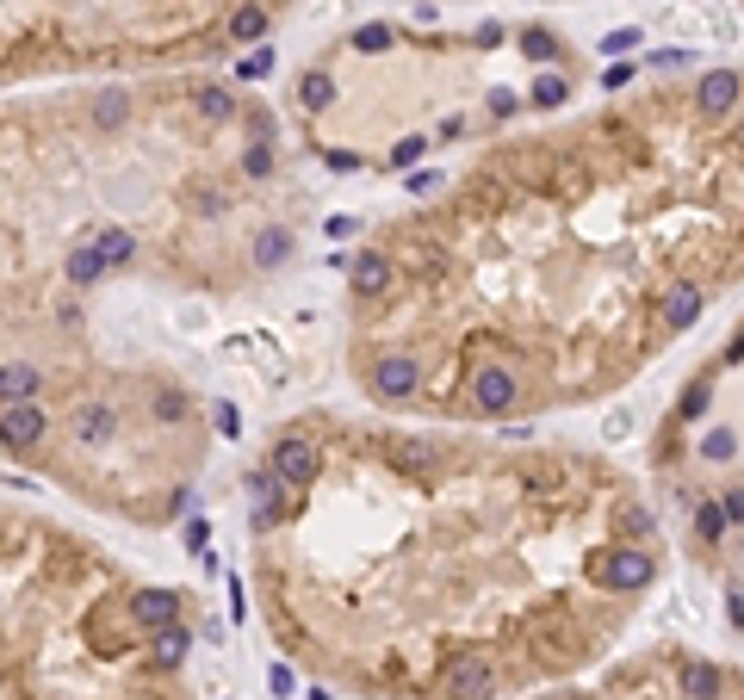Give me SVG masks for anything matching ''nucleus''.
I'll use <instances>...</instances> for the list:
<instances>
[{"label":"nucleus","mask_w":744,"mask_h":700,"mask_svg":"<svg viewBox=\"0 0 744 700\" xmlns=\"http://www.w3.org/2000/svg\"><path fill=\"white\" fill-rule=\"evenodd\" d=\"M94 242H99V254H106V266H125V261H131V248H137L125 229H99Z\"/></svg>","instance_id":"13"},{"label":"nucleus","mask_w":744,"mask_h":700,"mask_svg":"<svg viewBox=\"0 0 744 700\" xmlns=\"http://www.w3.org/2000/svg\"><path fill=\"white\" fill-rule=\"evenodd\" d=\"M391 44V25H361L354 32V50H385Z\"/></svg>","instance_id":"14"},{"label":"nucleus","mask_w":744,"mask_h":700,"mask_svg":"<svg viewBox=\"0 0 744 700\" xmlns=\"http://www.w3.org/2000/svg\"><path fill=\"white\" fill-rule=\"evenodd\" d=\"M113 266H106V254H99V242H75V254H69V280L75 285H94V280H106Z\"/></svg>","instance_id":"8"},{"label":"nucleus","mask_w":744,"mask_h":700,"mask_svg":"<svg viewBox=\"0 0 744 700\" xmlns=\"http://www.w3.org/2000/svg\"><path fill=\"white\" fill-rule=\"evenodd\" d=\"M268 472L280 477V484H292V490H310L317 472H323V453H317L305 435H280L273 440V453H268Z\"/></svg>","instance_id":"2"},{"label":"nucleus","mask_w":744,"mask_h":700,"mask_svg":"<svg viewBox=\"0 0 744 700\" xmlns=\"http://www.w3.org/2000/svg\"><path fill=\"white\" fill-rule=\"evenodd\" d=\"M298 99H305L310 112H323L329 99H335V81H329L323 69H305V81H298Z\"/></svg>","instance_id":"12"},{"label":"nucleus","mask_w":744,"mask_h":700,"mask_svg":"<svg viewBox=\"0 0 744 700\" xmlns=\"http://www.w3.org/2000/svg\"><path fill=\"white\" fill-rule=\"evenodd\" d=\"M131 620L143 632H162V626L180 620V595L174 589H143V595H131Z\"/></svg>","instance_id":"6"},{"label":"nucleus","mask_w":744,"mask_h":700,"mask_svg":"<svg viewBox=\"0 0 744 700\" xmlns=\"http://www.w3.org/2000/svg\"><path fill=\"white\" fill-rule=\"evenodd\" d=\"M44 435H50V416L38 403H0V447L7 453H32V447H44Z\"/></svg>","instance_id":"4"},{"label":"nucleus","mask_w":744,"mask_h":700,"mask_svg":"<svg viewBox=\"0 0 744 700\" xmlns=\"http://www.w3.org/2000/svg\"><path fill=\"white\" fill-rule=\"evenodd\" d=\"M521 50H528V57H534V62H546V57H553V50H558V44L546 38V32H521Z\"/></svg>","instance_id":"15"},{"label":"nucleus","mask_w":744,"mask_h":700,"mask_svg":"<svg viewBox=\"0 0 744 700\" xmlns=\"http://www.w3.org/2000/svg\"><path fill=\"white\" fill-rule=\"evenodd\" d=\"M150 644H155L150 657L162 663V669H174V663H187V644H192V639H187V632H180V620H174V626H162V632H155Z\"/></svg>","instance_id":"10"},{"label":"nucleus","mask_w":744,"mask_h":700,"mask_svg":"<svg viewBox=\"0 0 744 700\" xmlns=\"http://www.w3.org/2000/svg\"><path fill=\"white\" fill-rule=\"evenodd\" d=\"M366 398L373 403H422V360L410 354V347H385V354H373L366 360Z\"/></svg>","instance_id":"1"},{"label":"nucleus","mask_w":744,"mask_h":700,"mask_svg":"<svg viewBox=\"0 0 744 700\" xmlns=\"http://www.w3.org/2000/svg\"><path fill=\"white\" fill-rule=\"evenodd\" d=\"M292 261V236L286 229H261V242H255V266H286Z\"/></svg>","instance_id":"11"},{"label":"nucleus","mask_w":744,"mask_h":700,"mask_svg":"<svg viewBox=\"0 0 744 700\" xmlns=\"http://www.w3.org/2000/svg\"><path fill=\"white\" fill-rule=\"evenodd\" d=\"M347 280H354V298H361V304L385 298V292L398 285V254H391V248H361Z\"/></svg>","instance_id":"5"},{"label":"nucleus","mask_w":744,"mask_h":700,"mask_svg":"<svg viewBox=\"0 0 744 700\" xmlns=\"http://www.w3.org/2000/svg\"><path fill=\"white\" fill-rule=\"evenodd\" d=\"M44 391V372L32 360H7L0 366V403H32Z\"/></svg>","instance_id":"7"},{"label":"nucleus","mask_w":744,"mask_h":700,"mask_svg":"<svg viewBox=\"0 0 744 700\" xmlns=\"http://www.w3.org/2000/svg\"><path fill=\"white\" fill-rule=\"evenodd\" d=\"M496 663L491 657H472V651H465V657H453L447 663V676H440V695L447 700H491L496 695Z\"/></svg>","instance_id":"3"},{"label":"nucleus","mask_w":744,"mask_h":700,"mask_svg":"<svg viewBox=\"0 0 744 700\" xmlns=\"http://www.w3.org/2000/svg\"><path fill=\"white\" fill-rule=\"evenodd\" d=\"M261 32H268V7H261V0H248V7H236V20H229L224 38L229 44H248V38H261Z\"/></svg>","instance_id":"9"}]
</instances>
